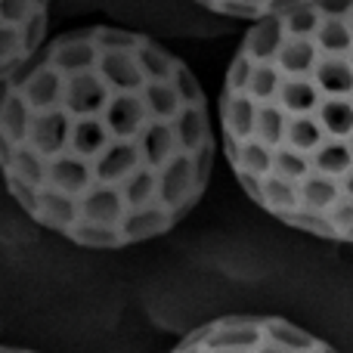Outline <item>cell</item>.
I'll return each instance as SVG.
<instances>
[{
	"label": "cell",
	"instance_id": "cell-3",
	"mask_svg": "<svg viewBox=\"0 0 353 353\" xmlns=\"http://www.w3.org/2000/svg\"><path fill=\"white\" fill-rule=\"evenodd\" d=\"M171 353H338L279 316H220L192 329Z\"/></svg>",
	"mask_w": 353,
	"mask_h": 353
},
{
	"label": "cell",
	"instance_id": "cell-5",
	"mask_svg": "<svg viewBox=\"0 0 353 353\" xmlns=\"http://www.w3.org/2000/svg\"><path fill=\"white\" fill-rule=\"evenodd\" d=\"M199 6L211 12H220V16H236V19H270L279 16L285 10H294V6L313 3V0H195Z\"/></svg>",
	"mask_w": 353,
	"mask_h": 353
},
{
	"label": "cell",
	"instance_id": "cell-1",
	"mask_svg": "<svg viewBox=\"0 0 353 353\" xmlns=\"http://www.w3.org/2000/svg\"><path fill=\"white\" fill-rule=\"evenodd\" d=\"M214 165L208 99L146 34L78 28L0 84V174L37 226L81 248L171 232Z\"/></svg>",
	"mask_w": 353,
	"mask_h": 353
},
{
	"label": "cell",
	"instance_id": "cell-6",
	"mask_svg": "<svg viewBox=\"0 0 353 353\" xmlns=\"http://www.w3.org/2000/svg\"><path fill=\"white\" fill-rule=\"evenodd\" d=\"M0 353H37V350H22V347H0Z\"/></svg>",
	"mask_w": 353,
	"mask_h": 353
},
{
	"label": "cell",
	"instance_id": "cell-4",
	"mask_svg": "<svg viewBox=\"0 0 353 353\" xmlns=\"http://www.w3.org/2000/svg\"><path fill=\"white\" fill-rule=\"evenodd\" d=\"M50 0H0V84L41 50Z\"/></svg>",
	"mask_w": 353,
	"mask_h": 353
},
{
	"label": "cell",
	"instance_id": "cell-2",
	"mask_svg": "<svg viewBox=\"0 0 353 353\" xmlns=\"http://www.w3.org/2000/svg\"><path fill=\"white\" fill-rule=\"evenodd\" d=\"M220 137L257 208L353 242V0H313L245 34L220 93Z\"/></svg>",
	"mask_w": 353,
	"mask_h": 353
}]
</instances>
